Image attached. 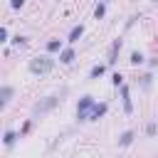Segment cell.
Wrapping results in <instances>:
<instances>
[{
    "label": "cell",
    "mask_w": 158,
    "mask_h": 158,
    "mask_svg": "<svg viewBox=\"0 0 158 158\" xmlns=\"http://www.w3.org/2000/svg\"><path fill=\"white\" fill-rule=\"evenodd\" d=\"M96 104H94V99L91 96H84L81 101H79V109H77V116H79V121H89V114H91V109H94Z\"/></svg>",
    "instance_id": "2"
},
{
    "label": "cell",
    "mask_w": 158,
    "mask_h": 158,
    "mask_svg": "<svg viewBox=\"0 0 158 158\" xmlns=\"http://www.w3.org/2000/svg\"><path fill=\"white\" fill-rule=\"evenodd\" d=\"M156 131H158V126H156V123H148V126H146V133H148V136H153Z\"/></svg>",
    "instance_id": "16"
},
{
    "label": "cell",
    "mask_w": 158,
    "mask_h": 158,
    "mask_svg": "<svg viewBox=\"0 0 158 158\" xmlns=\"http://www.w3.org/2000/svg\"><path fill=\"white\" fill-rule=\"evenodd\" d=\"M59 62H64V64L74 62V49H62V54H59Z\"/></svg>",
    "instance_id": "7"
},
{
    "label": "cell",
    "mask_w": 158,
    "mask_h": 158,
    "mask_svg": "<svg viewBox=\"0 0 158 158\" xmlns=\"http://www.w3.org/2000/svg\"><path fill=\"white\" fill-rule=\"evenodd\" d=\"M52 67H54V59H49V57H32L30 59V72L32 74H47V72H52Z\"/></svg>",
    "instance_id": "1"
},
{
    "label": "cell",
    "mask_w": 158,
    "mask_h": 158,
    "mask_svg": "<svg viewBox=\"0 0 158 158\" xmlns=\"http://www.w3.org/2000/svg\"><path fill=\"white\" fill-rule=\"evenodd\" d=\"M131 141H133V131H123V133H121V138H118V143H121V146H128Z\"/></svg>",
    "instance_id": "9"
},
{
    "label": "cell",
    "mask_w": 158,
    "mask_h": 158,
    "mask_svg": "<svg viewBox=\"0 0 158 158\" xmlns=\"http://www.w3.org/2000/svg\"><path fill=\"white\" fill-rule=\"evenodd\" d=\"M141 62H143V54L141 52H133L131 54V64H141Z\"/></svg>",
    "instance_id": "14"
},
{
    "label": "cell",
    "mask_w": 158,
    "mask_h": 158,
    "mask_svg": "<svg viewBox=\"0 0 158 158\" xmlns=\"http://www.w3.org/2000/svg\"><path fill=\"white\" fill-rule=\"evenodd\" d=\"M104 72H106V67H104V64H99V67H94V69L89 72V77H91V79H96V77H101Z\"/></svg>",
    "instance_id": "11"
},
{
    "label": "cell",
    "mask_w": 158,
    "mask_h": 158,
    "mask_svg": "<svg viewBox=\"0 0 158 158\" xmlns=\"http://www.w3.org/2000/svg\"><path fill=\"white\" fill-rule=\"evenodd\" d=\"M118 49H121V40H116V42L111 44V49H109V59H106V64H114V62H116V54H118Z\"/></svg>",
    "instance_id": "4"
},
{
    "label": "cell",
    "mask_w": 158,
    "mask_h": 158,
    "mask_svg": "<svg viewBox=\"0 0 158 158\" xmlns=\"http://www.w3.org/2000/svg\"><path fill=\"white\" fill-rule=\"evenodd\" d=\"M57 104H59V99H57V96H47L44 101H37L32 111H35V114H44V111H49V109H54Z\"/></svg>",
    "instance_id": "3"
},
{
    "label": "cell",
    "mask_w": 158,
    "mask_h": 158,
    "mask_svg": "<svg viewBox=\"0 0 158 158\" xmlns=\"http://www.w3.org/2000/svg\"><path fill=\"white\" fill-rule=\"evenodd\" d=\"M121 96H123V109H126V114H131V111H133V104H131V99H128V86H121Z\"/></svg>",
    "instance_id": "6"
},
{
    "label": "cell",
    "mask_w": 158,
    "mask_h": 158,
    "mask_svg": "<svg viewBox=\"0 0 158 158\" xmlns=\"http://www.w3.org/2000/svg\"><path fill=\"white\" fill-rule=\"evenodd\" d=\"M81 35H84V27H81V25H77V27H74V30L69 32V42H77V40L81 37Z\"/></svg>",
    "instance_id": "8"
},
{
    "label": "cell",
    "mask_w": 158,
    "mask_h": 158,
    "mask_svg": "<svg viewBox=\"0 0 158 158\" xmlns=\"http://www.w3.org/2000/svg\"><path fill=\"white\" fill-rule=\"evenodd\" d=\"M106 114V104H96L94 109H91V114H89V121H96L99 116H104Z\"/></svg>",
    "instance_id": "5"
},
{
    "label": "cell",
    "mask_w": 158,
    "mask_h": 158,
    "mask_svg": "<svg viewBox=\"0 0 158 158\" xmlns=\"http://www.w3.org/2000/svg\"><path fill=\"white\" fill-rule=\"evenodd\" d=\"M59 49H62V42L59 40H49L47 42V52H59Z\"/></svg>",
    "instance_id": "10"
},
{
    "label": "cell",
    "mask_w": 158,
    "mask_h": 158,
    "mask_svg": "<svg viewBox=\"0 0 158 158\" xmlns=\"http://www.w3.org/2000/svg\"><path fill=\"white\" fill-rule=\"evenodd\" d=\"M22 2H25V0H12V2H10V5H12V7H15V10H17V7H22Z\"/></svg>",
    "instance_id": "18"
},
{
    "label": "cell",
    "mask_w": 158,
    "mask_h": 158,
    "mask_svg": "<svg viewBox=\"0 0 158 158\" xmlns=\"http://www.w3.org/2000/svg\"><path fill=\"white\" fill-rule=\"evenodd\" d=\"M104 12H106V5H104V2H99V5H96V10H94V17L99 20V17H104Z\"/></svg>",
    "instance_id": "12"
},
{
    "label": "cell",
    "mask_w": 158,
    "mask_h": 158,
    "mask_svg": "<svg viewBox=\"0 0 158 158\" xmlns=\"http://www.w3.org/2000/svg\"><path fill=\"white\" fill-rule=\"evenodd\" d=\"M15 138H17V136H15L12 131H7V133H5V146H12V143H15Z\"/></svg>",
    "instance_id": "15"
},
{
    "label": "cell",
    "mask_w": 158,
    "mask_h": 158,
    "mask_svg": "<svg viewBox=\"0 0 158 158\" xmlns=\"http://www.w3.org/2000/svg\"><path fill=\"white\" fill-rule=\"evenodd\" d=\"M12 96V86H2V104H7Z\"/></svg>",
    "instance_id": "13"
},
{
    "label": "cell",
    "mask_w": 158,
    "mask_h": 158,
    "mask_svg": "<svg viewBox=\"0 0 158 158\" xmlns=\"http://www.w3.org/2000/svg\"><path fill=\"white\" fill-rule=\"evenodd\" d=\"M143 86H146V89L151 86V74H146V77H143Z\"/></svg>",
    "instance_id": "17"
}]
</instances>
